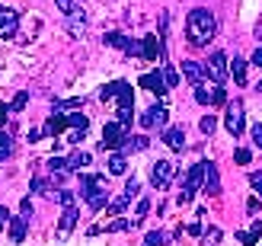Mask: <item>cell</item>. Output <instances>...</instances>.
Here are the masks:
<instances>
[{"mask_svg":"<svg viewBox=\"0 0 262 246\" xmlns=\"http://www.w3.org/2000/svg\"><path fill=\"white\" fill-rule=\"evenodd\" d=\"M26 224H29V217H10V243H23L26 240Z\"/></svg>","mask_w":262,"mask_h":246,"instance_id":"obj_16","label":"cell"},{"mask_svg":"<svg viewBox=\"0 0 262 246\" xmlns=\"http://www.w3.org/2000/svg\"><path fill=\"white\" fill-rule=\"evenodd\" d=\"M173 173H176V166L169 163V160H157L150 166V186L154 189H169V183H173Z\"/></svg>","mask_w":262,"mask_h":246,"instance_id":"obj_8","label":"cell"},{"mask_svg":"<svg viewBox=\"0 0 262 246\" xmlns=\"http://www.w3.org/2000/svg\"><path fill=\"white\" fill-rule=\"evenodd\" d=\"M144 61H157V35L144 38Z\"/></svg>","mask_w":262,"mask_h":246,"instance_id":"obj_28","label":"cell"},{"mask_svg":"<svg viewBox=\"0 0 262 246\" xmlns=\"http://www.w3.org/2000/svg\"><path fill=\"white\" fill-rule=\"evenodd\" d=\"M29 192H38V195H42V192H48L45 179H32V183H29Z\"/></svg>","mask_w":262,"mask_h":246,"instance_id":"obj_44","label":"cell"},{"mask_svg":"<svg viewBox=\"0 0 262 246\" xmlns=\"http://www.w3.org/2000/svg\"><path fill=\"white\" fill-rule=\"evenodd\" d=\"M163 80H166V90H169V86H179V74L169 68V64L163 68Z\"/></svg>","mask_w":262,"mask_h":246,"instance_id":"obj_36","label":"cell"},{"mask_svg":"<svg viewBox=\"0 0 262 246\" xmlns=\"http://www.w3.org/2000/svg\"><path fill=\"white\" fill-rule=\"evenodd\" d=\"M122 195H125V198H138V195H141V183H138L135 176H131V179H125V189H122Z\"/></svg>","mask_w":262,"mask_h":246,"instance_id":"obj_27","label":"cell"},{"mask_svg":"<svg viewBox=\"0 0 262 246\" xmlns=\"http://www.w3.org/2000/svg\"><path fill=\"white\" fill-rule=\"evenodd\" d=\"M205 77H211V83H224L227 80V71H230V64H227V55H224V51H214V55L211 58H208L205 61Z\"/></svg>","mask_w":262,"mask_h":246,"instance_id":"obj_7","label":"cell"},{"mask_svg":"<svg viewBox=\"0 0 262 246\" xmlns=\"http://www.w3.org/2000/svg\"><path fill=\"white\" fill-rule=\"evenodd\" d=\"M199 128H202L205 135H214V128H217V119H214V115H205V119L199 122Z\"/></svg>","mask_w":262,"mask_h":246,"instance_id":"obj_33","label":"cell"},{"mask_svg":"<svg viewBox=\"0 0 262 246\" xmlns=\"http://www.w3.org/2000/svg\"><path fill=\"white\" fill-rule=\"evenodd\" d=\"M233 160H237V163H250V160H253V153L246 150V147H240L237 153H233Z\"/></svg>","mask_w":262,"mask_h":246,"instance_id":"obj_42","label":"cell"},{"mask_svg":"<svg viewBox=\"0 0 262 246\" xmlns=\"http://www.w3.org/2000/svg\"><path fill=\"white\" fill-rule=\"evenodd\" d=\"M7 115H10V106H4V102H0V128L7 125Z\"/></svg>","mask_w":262,"mask_h":246,"instance_id":"obj_49","label":"cell"},{"mask_svg":"<svg viewBox=\"0 0 262 246\" xmlns=\"http://www.w3.org/2000/svg\"><path fill=\"white\" fill-rule=\"evenodd\" d=\"M48 170L51 173H68V160H64V157H51L48 160Z\"/></svg>","mask_w":262,"mask_h":246,"instance_id":"obj_32","label":"cell"},{"mask_svg":"<svg viewBox=\"0 0 262 246\" xmlns=\"http://www.w3.org/2000/svg\"><path fill=\"white\" fill-rule=\"evenodd\" d=\"M125 173H128V157L122 150H115L109 157V176H125Z\"/></svg>","mask_w":262,"mask_h":246,"instance_id":"obj_18","label":"cell"},{"mask_svg":"<svg viewBox=\"0 0 262 246\" xmlns=\"http://www.w3.org/2000/svg\"><path fill=\"white\" fill-rule=\"evenodd\" d=\"M77 217H80V211H77L74 205H71V208H64V214H61V224H58V237H61V240H64V237H68L71 230H74Z\"/></svg>","mask_w":262,"mask_h":246,"instance_id":"obj_13","label":"cell"},{"mask_svg":"<svg viewBox=\"0 0 262 246\" xmlns=\"http://www.w3.org/2000/svg\"><path fill=\"white\" fill-rule=\"evenodd\" d=\"M246 58H240V55H233V64H230V71H233V83L237 86H246Z\"/></svg>","mask_w":262,"mask_h":246,"instance_id":"obj_21","label":"cell"},{"mask_svg":"<svg viewBox=\"0 0 262 246\" xmlns=\"http://www.w3.org/2000/svg\"><path fill=\"white\" fill-rule=\"evenodd\" d=\"M80 198L90 205V211H102L109 205V183L106 176L96 173V176H83L80 179Z\"/></svg>","mask_w":262,"mask_h":246,"instance_id":"obj_2","label":"cell"},{"mask_svg":"<svg viewBox=\"0 0 262 246\" xmlns=\"http://www.w3.org/2000/svg\"><path fill=\"white\" fill-rule=\"evenodd\" d=\"M221 102H227V90L224 86H214V106H221Z\"/></svg>","mask_w":262,"mask_h":246,"instance_id":"obj_47","label":"cell"},{"mask_svg":"<svg viewBox=\"0 0 262 246\" xmlns=\"http://www.w3.org/2000/svg\"><path fill=\"white\" fill-rule=\"evenodd\" d=\"M246 211L256 214V211H259V202H256V198H250V202H246Z\"/></svg>","mask_w":262,"mask_h":246,"instance_id":"obj_51","label":"cell"},{"mask_svg":"<svg viewBox=\"0 0 262 246\" xmlns=\"http://www.w3.org/2000/svg\"><path fill=\"white\" fill-rule=\"evenodd\" d=\"M182 74H186V80H189L192 86H199V83L205 80V71H202L195 61H182Z\"/></svg>","mask_w":262,"mask_h":246,"instance_id":"obj_19","label":"cell"},{"mask_svg":"<svg viewBox=\"0 0 262 246\" xmlns=\"http://www.w3.org/2000/svg\"><path fill=\"white\" fill-rule=\"evenodd\" d=\"M202 179H205V163H195L186 173V183H182V192H179V205H189L195 198V192L202 189Z\"/></svg>","mask_w":262,"mask_h":246,"instance_id":"obj_6","label":"cell"},{"mask_svg":"<svg viewBox=\"0 0 262 246\" xmlns=\"http://www.w3.org/2000/svg\"><path fill=\"white\" fill-rule=\"evenodd\" d=\"M205 163V179H202V183H205V192H208V195H221V176H217V166L211 163V160H202Z\"/></svg>","mask_w":262,"mask_h":246,"instance_id":"obj_12","label":"cell"},{"mask_svg":"<svg viewBox=\"0 0 262 246\" xmlns=\"http://www.w3.org/2000/svg\"><path fill=\"white\" fill-rule=\"evenodd\" d=\"M186 230H189V234H192V237H202V224H199V221H195V224H189Z\"/></svg>","mask_w":262,"mask_h":246,"instance_id":"obj_50","label":"cell"},{"mask_svg":"<svg viewBox=\"0 0 262 246\" xmlns=\"http://www.w3.org/2000/svg\"><path fill=\"white\" fill-rule=\"evenodd\" d=\"M55 4H58V10L64 13V16H80V0H55Z\"/></svg>","mask_w":262,"mask_h":246,"instance_id":"obj_23","label":"cell"},{"mask_svg":"<svg viewBox=\"0 0 262 246\" xmlns=\"http://www.w3.org/2000/svg\"><path fill=\"white\" fill-rule=\"evenodd\" d=\"M4 224H10V221H7V217H0V230H4Z\"/></svg>","mask_w":262,"mask_h":246,"instance_id":"obj_52","label":"cell"},{"mask_svg":"<svg viewBox=\"0 0 262 246\" xmlns=\"http://www.w3.org/2000/svg\"><path fill=\"white\" fill-rule=\"evenodd\" d=\"M122 230H128V221H112L106 227V234H122Z\"/></svg>","mask_w":262,"mask_h":246,"instance_id":"obj_41","label":"cell"},{"mask_svg":"<svg viewBox=\"0 0 262 246\" xmlns=\"http://www.w3.org/2000/svg\"><path fill=\"white\" fill-rule=\"evenodd\" d=\"M128 205H131V198L119 195L115 202H109V205H106V214H125V211H128Z\"/></svg>","mask_w":262,"mask_h":246,"instance_id":"obj_24","label":"cell"},{"mask_svg":"<svg viewBox=\"0 0 262 246\" xmlns=\"http://www.w3.org/2000/svg\"><path fill=\"white\" fill-rule=\"evenodd\" d=\"M166 243H169V237L163 230H150V234L144 237V246H166Z\"/></svg>","mask_w":262,"mask_h":246,"instance_id":"obj_25","label":"cell"},{"mask_svg":"<svg viewBox=\"0 0 262 246\" xmlns=\"http://www.w3.org/2000/svg\"><path fill=\"white\" fill-rule=\"evenodd\" d=\"M202 246H217L221 243V227H208V234H202Z\"/></svg>","mask_w":262,"mask_h":246,"instance_id":"obj_30","label":"cell"},{"mask_svg":"<svg viewBox=\"0 0 262 246\" xmlns=\"http://www.w3.org/2000/svg\"><path fill=\"white\" fill-rule=\"evenodd\" d=\"M64 128H68V119H64L61 112H51V119L45 122V135H48V138H58Z\"/></svg>","mask_w":262,"mask_h":246,"instance_id":"obj_17","label":"cell"},{"mask_svg":"<svg viewBox=\"0 0 262 246\" xmlns=\"http://www.w3.org/2000/svg\"><path fill=\"white\" fill-rule=\"evenodd\" d=\"M55 198L64 205V208H71L74 205V192H68V189H61V192H55Z\"/></svg>","mask_w":262,"mask_h":246,"instance_id":"obj_38","label":"cell"},{"mask_svg":"<svg viewBox=\"0 0 262 246\" xmlns=\"http://www.w3.org/2000/svg\"><path fill=\"white\" fill-rule=\"evenodd\" d=\"M83 99H58L55 102V112H64V109H80Z\"/></svg>","mask_w":262,"mask_h":246,"instance_id":"obj_31","label":"cell"},{"mask_svg":"<svg viewBox=\"0 0 262 246\" xmlns=\"http://www.w3.org/2000/svg\"><path fill=\"white\" fill-rule=\"evenodd\" d=\"M90 163H93V160H90V153H83V150H77L74 157L68 160V173H80V170H86Z\"/></svg>","mask_w":262,"mask_h":246,"instance_id":"obj_22","label":"cell"},{"mask_svg":"<svg viewBox=\"0 0 262 246\" xmlns=\"http://www.w3.org/2000/svg\"><path fill=\"white\" fill-rule=\"evenodd\" d=\"M224 128L233 135V138H240L243 135V128H246V112H243V99H233L227 102V112H224Z\"/></svg>","mask_w":262,"mask_h":246,"instance_id":"obj_5","label":"cell"},{"mask_svg":"<svg viewBox=\"0 0 262 246\" xmlns=\"http://www.w3.org/2000/svg\"><path fill=\"white\" fill-rule=\"evenodd\" d=\"M0 150L10 153V135H7V128H0Z\"/></svg>","mask_w":262,"mask_h":246,"instance_id":"obj_45","label":"cell"},{"mask_svg":"<svg viewBox=\"0 0 262 246\" xmlns=\"http://www.w3.org/2000/svg\"><path fill=\"white\" fill-rule=\"evenodd\" d=\"M83 29H86V23H83V13H80V16H71L68 19V32L77 38V35H83Z\"/></svg>","mask_w":262,"mask_h":246,"instance_id":"obj_26","label":"cell"},{"mask_svg":"<svg viewBox=\"0 0 262 246\" xmlns=\"http://www.w3.org/2000/svg\"><path fill=\"white\" fill-rule=\"evenodd\" d=\"M214 35H217L214 13L205 10V7L189 10V16H186V38H189V45L192 48H208V42H211Z\"/></svg>","mask_w":262,"mask_h":246,"instance_id":"obj_1","label":"cell"},{"mask_svg":"<svg viewBox=\"0 0 262 246\" xmlns=\"http://www.w3.org/2000/svg\"><path fill=\"white\" fill-rule=\"evenodd\" d=\"M217 86V83H214ZM214 86H208L205 80L199 86H192L195 90V102H202V106H214Z\"/></svg>","mask_w":262,"mask_h":246,"instance_id":"obj_20","label":"cell"},{"mask_svg":"<svg viewBox=\"0 0 262 246\" xmlns=\"http://www.w3.org/2000/svg\"><path fill=\"white\" fill-rule=\"evenodd\" d=\"M68 125H71V128H83V131H86V128H90V119H86L83 112H74V115H68Z\"/></svg>","mask_w":262,"mask_h":246,"instance_id":"obj_29","label":"cell"},{"mask_svg":"<svg viewBox=\"0 0 262 246\" xmlns=\"http://www.w3.org/2000/svg\"><path fill=\"white\" fill-rule=\"evenodd\" d=\"M138 86L150 90V93H166V80H163V71H147V74H141Z\"/></svg>","mask_w":262,"mask_h":246,"instance_id":"obj_11","label":"cell"},{"mask_svg":"<svg viewBox=\"0 0 262 246\" xmlns=\"http://www.w3.org/2000/svg\"><path fill=\"white\" fill-rule=\"evenodd\" d=\"M147 214H150V202H147V198H141V202H138V211H135V224L144 221Z\"/></svg>","mask_w":262,"mask_h":246,"instance_id":"obj_34","label":"cell"},{"mask_svg":"<svg viewBox=\"0 0 262 246\" xmlns=\"http://www.w3.org/2000/svg\"><path fill=\"white\" fill-rule=\"evenodd\" d=\"M237 240H240L243 246H256V243L262 240V217H256L250 230H240V234H237Z\"/></svg>","mask_w":262,"mask_h":246,"instance_id":"obj_14","label":"cell"},{"mask_svg":"<svg viewBox=\"0 0 262 246\" xmlns=\"http://www.w3.org/2000/svg\"><path fill=\"white\" fill-rule=\"evenodd\" d=\"M166 119H169V112H166V106H160V102H157V106H150L147 112L141 115V128H163L166 125Z\"/></svg>","mask_w":262,"mask_h":246,"instance_id":"obj_10","label":"cell"},{"mask_svg":"<svg viewBox=\"0 0 262 246\" xmlns=\"http://www.w3.org/2000/svg\"><path fill=\"white\" fill-rule=\"evenodd\" d=\"M250 186L256 189V195H262V173H250Z\"/></svg>","mask_w":262,"mask_h":246,"instance_id":"obj_43","label":"cell"},{"mask_svg":"<svg viewBox=\"0 0 262 246\" xmlns=\"http://www.w3.org/2000/svg\"><path fill=\"white\" fill-rule=\"evenodd\" d=\"M250 135H253V144H256V147L262 150V125H259V122H256V125L250 128Z\"/></svg>","mask_w":262,"mask_h":246,"instance_id":"obj_39","label":"cell"},{"mask_svg":"<svg viewBox=\"0 0 262 246\" xmlns=\"http://www.w3.org/2000/svg\"><path fill=\"white\" fill-rule=\"evenodd\" d=\"M128 128L125 125H119V122H106V128H102V141H99V147L102 150H125V144H128Z\"/></svg>","mask_w":262,"mask_h":246,"instance_id":"obj_4","label":"cell"},{"mask_svg":"<svg viewBox=\"0 0 262 246\" xmlns=\"http://www.w3.org/2000/svg\"><path fill=\"white\" fill-rule=\"evenodd\" d=\"M102 102H119L115 109H135V93H131V83L128 80H112L109 86H102V93H99Z\"/></svg>","mask_w":262,"mask_h":246,"instance_id":"obj_3","label":"cell"},{"mask_svg":"<svg viewBox=\"0 0 262 246\" xmlns=\"http://www.w3.org/2000/svg\"><path fill=\"white\" fill-rule=\"evenodd\" d=\"M19 29V13L13 7H4L0 4V38H13Z\"/></svg>","mask_w":262,"mask_h":246,"instance_id":"obj_9","label":"cell"},{"mask_svg":"<svg viewBox=\"0 0 262 246\" xmlns=\"http://www.w3.org/2000/svg\"><path fill=\"white\" fill-rule=\"evenodd\" d=\"M83 138H86V131H83V128H71V131H68V138H64V141H68V144H80Z\"/></svg>","mask_w":262,"mask_h":246,"instance_id":"obj_37","label":"cell"},{"mask_svg":"<svg viewBox=\"0 0 262 246\" xmlns=\"http://www.w3.org/2000/svg\"><path fill=\"white\" fill-rule=\"evenodd\" d=\"M26 102H29V93H16V99H13V106H10V109H13V112H19Z\"/></svg>","mask_w":262,"mask_h":246,"instance_id":"obj_40","label":"cell"},{"mask_svg":"<svg viewBox=\"0 0 262 246\" xmlns=\"http://www.w3.org/2000/svg\"><path fill=\"white\" fill-rule=\"evenodd\" d=\"M163 144L169 150H182V147H186V131H182V128H166V131H163Z\"/></svg>","mask_w":262,"mask_h":246,"instance_id":"obj_15","label":"cell"},{"mask_svg":"<svg viewBox=\"0 0 262 246\" xmlns=\"http://www.w3.org/2000/svg\"><path fill=\"white\" fill-rule=\"evenodd\" d=\"M259 90H262V80H259Z\"/></svg>","mask_w":262,"mask_h":246,"instance_id":"obj_53","label":"cell"},{"mask_svg":"<svg viewBox=\"0 0 262 246\" xmlns=\"http://www.w3.org/2000/svg\"><path fill=\"white\" fill-rule=\"evenodd\" d=\"M144 147H147V138H144V135H138L135 141L128 138V144H125V150H144ZM125 150H122V153H125Z\"/></svg>","mask_w":262,"mask_h":246,"instance_id":"obj_35","label":"cell"},{"mask_svg":"<svg viewBox=\"0 0 262 246\" xmlns=\"http://www.w3.org/2000/svg\"><path fill=\"white\" fill-rule=\"evenodd\" d=\"M250 64H253L256 71H262V45H259V48L253 51V58H250Z\"/></svg>","mask_w":262,"mask_h":246,"instance_id":"obj_46","label":"cell"},{"mask_svg":"<svg viewBox=\"0 0 262 246\" xmlns=\"http://www.w3.org/2000/svg\"><path fill=\"white\" fill-rule=\"evenodd\" d=\"M19 211H23V217H29V214H32V202H29V195L19 202Z\"/></svg>","mask_w":262,"mask_h":246,"instance_id":"obj_48","label":"cell"}]
</instances>
